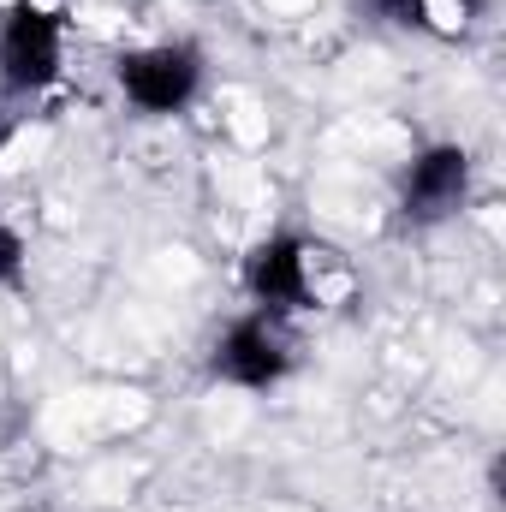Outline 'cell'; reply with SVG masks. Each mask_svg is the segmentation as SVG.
<instances>
[{
    "instance_id": "obj_1",
    "label": "cell",
    "mask_w": 506,
    "mask_h": 512,
    "mask_svg": "<svg viewBox=\"0 0 506 512\" xmlns=\"http://www.w3.org/2000/svg\"><path fill=\"white\" fill-rule=\"evenodd\" d=\"M114 84L137 114L149 120H173L197 102L203 90V48L197 42H149L114 60Z\"/></svg>"
},
{
    "instance_id": "obj_2",
    "label": "cell",
    "mask_w": 506,
    "mask_h": 512,
    "mask_svg": "<svg viewBox=\"0 0 506 512\" xmlns=\"http://www.w3.org/2000/svg\"><path fill=\"white\" fill-rule=\"evenodd\" d=\"M66 66V18L42 0H18L0 18V90L42 96Z\"/></svg>"
},
{
    "instance_id": "obj_3",
    "label": "cell",
    "mask_w": 506,
    "mask_h": 512,
    "mask_svg": "<svg viewBox=\"0 0 506 512\" xmlns=\"http://www.w3.org/2000/svg\"><path fill=\"white\" fill-rule=\"evenodd\" d=\"M239 286L262 316H298L316 304V268H310V239L298 233H262L245 262H239Z\"/></svg>"
},
{
    "instance_id": "obj_4",
    "label": "cell",
    "mask_w": 506,
    "mask_h": 512,
    "mask_svg": "<svg viewBox=\"0 0 506 512\" xmlns=\"http://www.w3.org/2000/svg\"><path fill=\"white\" fill-rule=\"evenodd\" d=\"M209 370H215V382L245 387V393H268L274 382H286V370H292V340H286L280 316H262V310L233 316V322L221 328L215 352H209Z\"/></svg>"
},
{
    "instance_id": "obj_5",
    "label": "cell",
    "mask_w": 506,
    "mask_h": 512,
    "mask_svg": "<svg viewBox=\"0 0 506 512\" xmlns=\"http://www.w3.org/2000/svg\"><path fill=\"white\" fill-rule=\"evenodd\" d=\"M471 197V149L459 143H429L411 155L399 179V221L405 227H441L465 209Z\"/></svg>"
},
{
    "instance_id": "obj_6",
    "label": "cell",
    "mask_w": 506,
    "mask_h": 512,
    "mask_svg": "<svg viewBox=\"0 0 506 512\" xmlns=\"http://www.w3.org/2000/svg\"><path fill=\"white\" fill-rule=\"evenodd\" d=\"M352 6L381 30H417V36L435 30V6L429 0H352Z\"/></svg>"
},
{
    "instance_id": "obj_7",
    "label": "cell",
    "mask_w": 506,
    "mask_h": 512,
    "mask_svg": "<svg viewBox=\"0 0 506 512\" xmlns=\"http://www.w3.org/2000/svg\"><path fill=\"white\" fill-rule=\"evenodd\" d=\"M24 262H30V251H24V233L0 215V286H18V280H24Z\"/></svg>"
},
{
    "instance_id": "obj_8",
    "label": "cell",
    "mask_w": 506,
    "mask_h": 512,
    "mask_svg": "<svg viewBox=\"0 0 506 512\" xmlns=\"http://www.w3.org/2000/svg\"><path fill=\"white\" fill-rule=\"evenodd\" d=\"M453 6H459V18H477V12H483L489 0H453Z\"/></svg>"
},
{
    "instance_id": "obj_9",
    "label": "cell",
    "mask_w": 506,
    "mask_h": 512,
    "mask_svg": "<svg viewBox=\"0 0 506 512\" xmlns=\"http://www.w3.org/2000/svg\"><path fill=\"white\" fill-rule=\"evenodd\" d=\"M0 143H6V120H0Z\"/></svg>"
}]
</instances>
